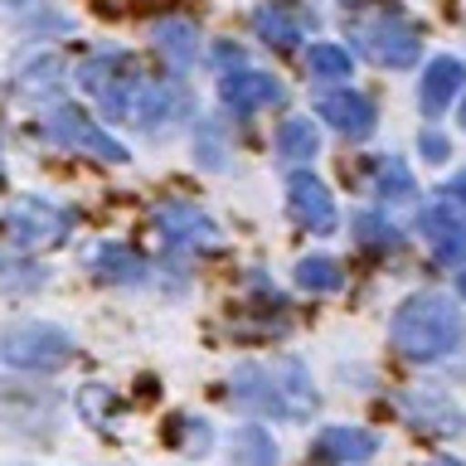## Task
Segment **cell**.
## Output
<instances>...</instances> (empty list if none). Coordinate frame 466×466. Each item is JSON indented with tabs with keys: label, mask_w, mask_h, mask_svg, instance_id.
Returning a JSON list of instances; mask_svg holds the SVG:
<instances>
[{
	"label": "cell",
	"mask_w": 466,
	"mask_h": 466,
	"mask_svg": "<svg viewBox=\"0 0 466 466\" xmlns=\"http://www.w3.org/2000/svg\"><path fill=\"white\" fill-rule=\"evenodd\" d=\"M389 335L408 360H442L461 345L466 320L457 311V301L442 297V291H413V297L393 311Z\"/></svg>",
	"instance_id": "1"
},
{
	"label": "cell",
	"mask_w": 466,
	"mask_h": 466,
	"mask_svg": "<svg viewBox=\"0 0 466 466\" xmlns=\"http://www.w3.org/2000/svg\"><path fill=\"white\" fill-rule=\"evenodd\" d=\"M0 360L29 374H54L73 360V335L49 320H20V326L0 330Z\"/></svg>",
	"instance_id": "2"
},
{
	"label": "cell",
	"mask_w": 466,
	"mask_h": 466,
	"mask_svg": "<svg viewBox=\"0 0 466 466\" xmlns=\"http://www.w3.org/2000/svg\"><path fill=\"white\" fill-rule=\"evenodd\" d=\"M0 238L25 248V253L54 248V243L68 238V214L58 209V204L39 199V195H20L15 204H5V214H0Z\"/></svg>",
	"instance_id": "3"
},
{
	"label": "cell",
	"mask_w": 466,
	"mask_h": 466,
	"mask_svg": "<svg viewBox=\"0 0 466 466\" xmlns=\"http://www.w3.org/2000/svg\"><path fill=\"white\" fill-rule=\"evenodd\" d=\"M49 131L68 146V151H78V156L107 160V166H122V160H131L127 146L116 141V137H107V131H102L87 112L73 107V102H58V107L49 112Z\"/></svg>",
	"instance_id": "4"
},
{
	"label": "cell",
	"mask_w": 466,
	"mask_h": 466,
	"mask_svg": "<svg viewBox=\"0 0 466 466\" xmlns=\"http://www.w3.org/2000/svg\"><path fill=\"white\" fill-rule=\"evenodd\" d=\"M355 39H360V49L384 68H413L418 64V35L408 20H399V15H379V20L360 25Z\"/></svg>",
	"instance_id": "5"
},
{
	"label": "cell",
	"mask_w": 466,
	"mask_h": 466,
	"mask_svg": "<svg viewBox=\"0 0 466 466\" xmlns=\"http://www.w3.org/2000/svg\"><path fill=\"white\" fill-rule=\"evenodd\" d=\"M316 116H320L330 131L350 137V141L374 137V127H379L374 102L364 97V93H355V87H330V93H320V97H316Z\"/></svg>",
	"instance_id": "6"
},
{
	"label": "cell",
	"mask_w": 466,
	"mask_h": 466,
	"mask_svg": "<svg viewBox=\"0 0 466 466\" xmlns=\"http://www.w3.org/2000/svg\"><path fill=\"white\" fill-rule=\"evenodd\" d=\"M287 87L272 78V73H258V68H238V73H224L218 78V102L233 112V116H253L262 107H272V102H282Z\"/></svg>",
	"instance_id": "7"
},
{
	"label": "cell",
	"mask_w": 466,
	"mask_h": 466,
	"mask_svg": "<svg viewBox=\"0 0 466 466\" xmlns=\"http://www.w3.org/2000/svg\"><path fill=\"white\" fill-rule=\"evenodd\" d=\"M379 451V437L370 428H350V422H335V428H320L311 442V466H360Z\"/></svg>",
	"instance_id": "8"
},
{
	"label": "cell",
	"mask_w": 466,
	"mask_h": 466,
	"mask_svg": "<svg viewBox=\"0 0 466 466\" xmlns=\"http://www.w3.org/2000/svg\"><path fill=\"white\" fill-rule=\"evenodd\" d=\"M287 209H291V218H297L301 228H311V233H330L335 228V199H330V189L320 185L311 170H291L287 175Z\"/></svg>",
	"instance_id": "9"
},
{
	"label": "cell",
	"mask_w": 466,
	"mask_h": 466,
	"mask_svg": "<svg viewBox=\"0 0 466 466\" xmlns=\"http://www.w3.org/2000/svg\"><path fill=\"white\" fill-rule=\"evenodd\" d=\"M461 87H466V64H461V58H451V54L432 58V64L422 68V83H418V107H422V116H428V122H437V116L451 107V97H457Z\"/></svg>",
	"instance_id": "10"
},
{
	"label": "cell",
	"mask_w": 466,
	"mask_h": 466,
	"mask_svg": "<svg viewBox=\"0 0 466 466\" xmlns=\"http://www.w3.org/2000/svg\"><path fill=\"white\" fill-rule=\"evenodd\" d=\"M156 228L166 233L175 248H218V228L209 214H199L195 204H160Z\"/></svg>",
	"instance_id": "11"
},
{
	"label": "cell",
	"mask_w": 466,
	"mask_h": 466,
	"mask_svg": "<svg viewBox=\"0 0 466 466\" xmlns=\"http://www.w3.org/2000/svg\"><path fill=\"white\" fill-rule=\"evenodd\" d=\"M228 403L243 408V413L258 418H282V403H277V384L262 364H238L228 379Z\"/></svg>",
	"instance_id": "12"
},
{
	"label": "cell",
	"mask_w": 466,
	"mask_h": 466,
	"mask_svg": "<svg viewBox=\"0 0 466 466\" xmlns=\"http://www.w3.org/2000/svg\"><path fill=\"white\" fill-rule=\"evenodd\" d=\"M268 374H272V384H277V403H282V418H287V422H306V418L316 413L311 374H306L297 360H277Z\"/></svg>",
	"instance_id": "13"
},
{
	"label": "cell",
	"mask_w": 466,
	"mask_h": 466,
	"mask_svg": "<svg viewBox=\"0 0 466 466\" xmlns=\"http://www.w3.org/2000/svg\"><path fill=\"white\" fill-rule=\"evenodd\" d=\"M277 156L287 160V166H306L311 156H320V131L311 116H287L282 127H277Z\"/></svg>",
	"instance_id": "14"
},
{
	"label": "cell",
	"mask_w": 466,
	"mask_h": 466,
	"mask_svg": "<svg viewBox=\"0 0 466 466\" xmlns=\"http://www.w3.org/2000/svg\"><path fill=\"white\" fill-rule=\"evenodd\" d=\"M282 461V451H277V442H272V432L268 428H238L228 437V466H277Z\"/></svg>",
	"instance_id": "15"
},
{
	"label": "cell",
	"mask_w": 466,
	"mask_h": 466,
	"mask_svg": "<svg viewBox=\"0 0 466 466\" xmlns=\"http://www.w3.org/2000/svg\"><path fill=\"white\" fill-rule=\"evenodd\" d=\"M422 233H428V243H432V253H437V258H451V262H461V258H466V228L442 209V204L422 209Z\"/></svg>",
	"instance_id": "16"
},
{
	"label": "cell",
	"mask_w": 466,
	"mask_h": 466,
	"mask_svg": "<svg viewBox=\"0 0 466 466\" xmlns=\"http://www.w3.org/2000/svg\"><path fill=\"white\" fill-rule=\"evenodd\" d=\"M166 116H175V93H170V87H160V83H151V78H141L137 97H131V116H127V122L156 131V127H166Z\"/></svg>",
	"instance_id": "17"
},
{
	"label": "cell",
	"mask_w": 466,
	"mask_h": 466,
	"mask_svg": "<svg viewBox=\"0 0 466 466\" xmlns=\"http://www.w3.org/2000/svg\"><path fill=\"white\" fill-rule=\"evenodd\" d=\"M156 49L170 58V64H195V54H199V29L189 25V20H160L156 25Z\"/></svg>",
	"instance_id": "18"
},
{
	"label": "cell",
	"mask_w": 466,
	"mask_h": 466,
	"mask_svg": "<svg viewBox=\"0 0 466 466\" xmlns=\"http://www.w3.org/2000/svg\"><path fill=\"white\" fill-rule=\"evenodd\" d=\"M93 268H97L102 282H122V287H131V282H141V277H146V258H137L131 248L102 243L97 253H93Z\"/></svg>",
	"instance_id": "19"
},
{
	"label": "cell",
	"mask_w": 466,
	"mask_h": 466,
	"mask_svg": "<svg viewBox=\"0 0 466 466\" xmlns=\"http://www.w3.org/2000/svg\"><path fill=\"white\" fill-rule=\"evenodd\" d=\"M306 73L311 78H326V83H335V78H350L355 73V54L345 49V44H311V54H306Z\"/></svg>",
	"instance_id": "20"
},
{
	"label": "cell",
	"mask_w": 466,
	"mask_h": 466,
	"mask_svg": "<svg viewBox=\"0 0 466 466\" xmlns=\"http://www.w3.org/2000/svg\"><path fill=\"white\" fill-rule=\"evenodd\" d=\"M253 29H258L262 44H277V49H291V44L301 39V25L291 20L282 5H258L253 10Z\"/></svg>",
	"instance_id": "21"
},
{
	"label": "cell",
	"mask_w": 466,
	"mask_h": 466,
	"mask_svg": "<svg viewBox=\"0 0 466 466\" xmlns=\"http://www.w3.org/2000/svg\"><path fill=\"white\" fill-rule=\"evenodd\" d=\"M340 282H345V272L330 253H311V258L297 262V287L301 291H340Z\"/></svg>",
	"instance_id": "22"
},
{
	"label": "cell",
	"mask_w": 466,
	"mask_h": 466,
	"mask_svg": "<svg viewBox=\"0 0 466 466\" xmlns=\"http://www.w3.org/2000/svg\"><path fill=\"white\" fill-rule=\"evenodd\" d=\"M127 73H131V58L127 54H97V58H87V64L78 68V83L87 87V93L102 97L116 78H127Z\"/></svg>",
	"instance_id": "23"
},
{
	"label": "cell",
	"mask_w": 466,
	"mask_h": 466,
	"mask_svg": "<svg viewBox=\"0 0 466 466\" xmlns=\"http://www.w3.org/2000/svg\"><path fill=\"white\" fill-rule=\"evenodd\" d=\"M374 185H379V195L393 199V204H403V199H413L418 189H413V175H408V166L399 156H379L374 160Z\"/></svg>",
	"instance_id": "24"
},
{
	"label": "cell",
	"mask_w": 466,
	"mask_h": 466,
	"mask_svg": "<svg viewBox=\"0 0 466 466\" xmlns=\"http://www.w3.org/2000/svg\"><path fill=\"white\" fill-rule=\"evenodd\" d=\"M0 287H5V291H35V287H44V268L0 258Z\"/></svg>",
	"instance_id": "25"
},
{
	"label": "cell",
	"mask_w": 466,
	"mask_h": 466,
	"mask_svg": "<svg viewBox=\"0 0 466 466\" xmlns=\"http://www.w3.org/2000/svg\"><path fill=\"white\" fill-rule=\"evenodd\" d=\"M355 228H360V243H370V248H393V243H399L393 224H384V218H374V214H360Z\"/></svg>",
	"instance_id": "26"
},
{
	"label": "cell",
	"mask_w": 466,
	"mask_h": 466,
	"mask_svg": "<svg viewBox=\"0 0 466 466\" xmlns=\"http://www.w3.org/2000/svg\"><path fill=\"white\" fill-rule=\"evenodd\" d=\"M437 195H442L437 204H442V209H447L451 218H457L461 228H466V170H461V175H451V180H447L442 189H437Z\"/></svg>",
	"instance_id": "27"
},
{
	"label": "cell",
	"mask_w": 466,
	"mask_h": 466,
	"mask_svg": "<svg viewBox=\"0 0 466 466\" xmlns=\"http://www.w3.org/2000/svg\"><path fill=\"white\" fill-rule=\"evenodd\" d=\"M175 428H185L180 432V451H195V457H199V451H209V422H204V418H180Z\"/></svg>",
	"instance_id": "28"
},
{
	"label": "cell",
	"mask_w": 466,
	"mask_h": 466,
	"mask_svg": "<svg viewBox=\"0 0 466 466\" xmlns=\"http://www.w3.org/2000/svg\"><path fill=\"white\" fill-rule=\"evenodd\" d=\"M418 151L428 156V166H442V160L451 156V151H447V141H442V131H432V127H422V137H418Z\"/></svg>",
	"instance_id": "29"
},
{
	"label": "cell",
	"mask_w": 466,
	"mask_h": 466,
	"mask_svg": "<svg viewBox=\"0 0 466 466\" xmlns=\"http://www.w3.org/2000/svg\"><path fill=\"white\" fill-rule=\"evenodd\" d=\"M457 291H461V301H466V262L457 268Z\"/></svg>",
	"instance_id": "30"
},
{
	"label": "cell",
	"mask_w": 466,
	"mask_h": 466,
	"mask_svg": "<svg viewBox=\"0 0 466 466\" xmlns=\"http://www.w3.org/2000/svg\"><path fill=\"white\" fill-rule=\"evenodd\" d=\"M428 466H466V461H451V457H437V461H428Z\"/></svg>",
	"instance_id": "31"
},
{
	"label": "cell",
	"mask_w": 466,
	"mask_h": 466,
	"mask_svg": "<svg viewBox=\"0 0 466 466\" xmlns=\"http://www.w3.org/2000/svg\"><path fill=\"white\" fill-rule=\"evenodd\" d=\"M457 122H461V131H466V97H461V112H457Z\"/></svg>",
	"instance_id": "32"
},
{
	"label": "cell",
	"mask_w": 466,
	"mask_h": 466,
	"mask_svg": "<svg viewBox=\"0 0 466 466\" xmlns=\"http://www.w3.org/2000/svg\"><path fill=\"white\" fill-rule=\"evenodd\" d=\"M340 5H345V10H350V5H364V0H340Z\"/></svg>",
	"instance_id": "33"
}]
</instances>
